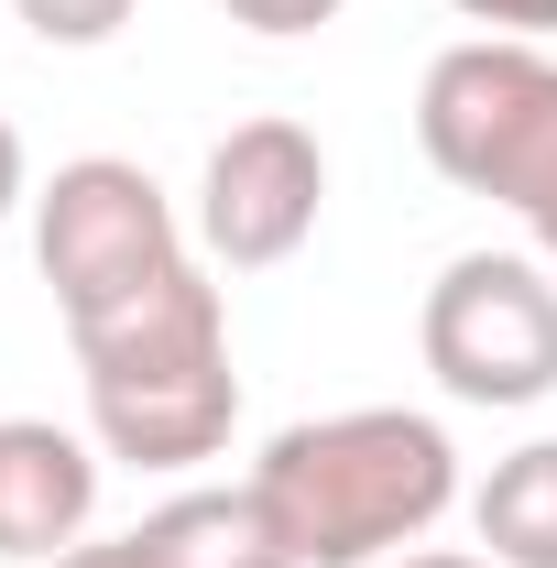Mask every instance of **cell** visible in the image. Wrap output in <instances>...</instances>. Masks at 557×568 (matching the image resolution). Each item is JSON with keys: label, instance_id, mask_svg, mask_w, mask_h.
<instances>
[{"label": "cell", "instance_id": "cell-1", "mask_svg": "<svg viewBox=\"0 0 557 568\" xmlns=\"http://www.w3.org/2000/svg\"><path fill=\"white\" fill-rule=\"evenodd\" d=\"M252 503L274 514L295 568H383L426 547L459 503V448L416 405H350L306 416L252 459Z\"/></svg>", "mask_w": 557, "mask_h": 568}, {"label": "cell", "instance_id": "cell-2", "mask_svg": "<svg viewBox=\"0 0 557 568\" xmlns=\"http://www.w3.org/2000/svg\"><path fill=\"white\" fill-rule=\"evenodd\" d=\"M77 372H88V426L132 470H198L241 426V372H230V306L209 263H175L142 295L77 317Z\"/></svg>", "mask_w": 557, "mask_h": 568}, {"label": "cell", "instance_id": "cell-3", "mask_svg": "<svg viewBox=\"0 0 557 568\" xmlns=\"http://www.w3.org/2000/svg\"><path fill=\"white\" fill-rule=\"evenodd\" d=\"M416 142L426 164L470 197H503V209L536 230V263H557V55L547 44H448L416 88Z\"/></svg>", "mask_w": 557, "mask_h": 568}, {"label": "cell", "instance_id": "cell-4", "mask_svg": "<svg viewBox=\"0 0 557 568\" xmlns=\"http://www.w3.org/2000/svg\"><path fill=\"white\" fill-rule=\"evenodd\" d=\"M416 351L459 405H547L557 394V263L536 252H459L416 306Z\"/></svg>", "mask_w": 557, "mask_h": 568}, {"label": "cell", "instance_id": "cell-5", "mask_svg": "<svg viewBox=\"0 0 557 568\" xmlns=\"http://www.w3.org/2000/svg\"><path fill=\"white\" fill-rule=\"evenodd\" d=\"M33 263H44V284H55V317L77 328V317L142 295L153 274L198 263V252H186L175 197H164L142 164H121V153H77V164H55V175L33 186Z\"/></svg>", "mask_w": 557, "mask_h": 568}, {"label": "cell", "instance_id": "cell-6", "mask_svg": "<svg viewBox=\"0 0 557 568\" xmlns=\"http://www.w3.org/2000/svg\"><path fill=\"white\" fill-rule=\"evenodd\" d=\"M317 209H328V153L306 121H241V132L209 142L198 164V252L230 263V274H274L317 241Z\"/></svg>", "mask_w": 557, "mask_h": 568}, {"label": "cell", "instance_id": "cell-7", "mask_svg": "<svg viewBox=\"0 0 557 568\" xmlns=\"http://www.w3.org/2000/svg\"><path fill=\"white\" fill-rule=\"evenodd\" d=\"M99 514V448L55 416H0V558H67Z\"/></svg>", "mask_w": 557, "mask_h": 568}, {"label": "cell", "instance_id": "cell-8", "mask_svg": "<svg viewBox=\"0 0 557 568\" xmlns=\"http://www.w3.org/2000/svg\"><path fill=\"white\" fill-rule=\"evenodd\" d=\"M132 536H142V558H153V568H295V558H284V536H274V514L252 503V481L153 503Z\"/></svg>", "mask_w": 557, "mask_h": 568}, {"label": "cell", "instance_id": "cell-9", "mask_svg": "<svg viewBox=\"0 0 557 568\" xmlns=\"http://www.w3.org/2000/svg\"><path fill=\"white\" fill-rule=\"evenodd\" d=\"M470 536L492 568H557V437H525L470 493Z\"/></svg>", "mask_w": 557, "mask_h": 568}, {"label": "cell", "instance_id": "cell-10", "mask_svg": "<svg viewBox=\"0 0 557 568\" xmlns=\"http://www.w3.org/2000/svg\"><path fill=\"white\" fill-rule=\"evenodd\" d=\"M22 11V33H44V44H110L121 22H132V0H11Z\"/></svg>", "mask_w": 557, "mask_h": 568}, {"label": "cell", "instance_id": "cell-11", "mask_svg": "<svg viewBox=\"0 0 557 568\" xmlns=\"http://www.w3.org/2000/svg\"><path fill=\"white\" fill-rule=\"evenodd\" d=\"M241 33H274V44H295V33H328L340 22V0H219Z\"/></svg>", "mask_w": 557, "mask_h": 568}, {"label": "cell", "instance_id": "cell-12", "mask_svg": "<svg viewBox=\"0 0 557 568\" xmlns=\"http://www.w3.org/2000/svg\"><path fill=\"white\" fill-rule=\"evenodd\" d=\"M459 22H482L492 44H547V33H557V0H459Z\"/></svg>", "mask_w": 557, "mask_h": 568}, {"label": "cell", "instance_id": "cell-13", "mask_svg": "<svg viewBox=\"0 0 557 568\" xmlns=\"http://www.w3.org/2000/svg\"><path fill=\"white\" fill-rule=\"evenodd\" d=\"M55 568H153V558H142V536H88V547H67Z\"/></svg>", "mask_w": 557, "mask_h": 568}, {"label": "cell", "instance_id": "cell-14", "mask_svg": "<svg viewBox=\"0 0 557 568\" xmlns=\"http://www.w3.org/2000/svg\"><path fill=\"white\" fill-rule=\"evenodd\" d=\"M11 209H33V175H22V132L0 121V219H11Z\"/></svg>", "mask_w": 557, "mask_h": 568}, {"label": "cell", "instance_id": "cell-15", "mask_svg": "<svg viewBox=\"0 0 557 568\" xmlns=\"http://www.w3.org/2000/svg\"><path fill=\"white\" fill-rule=\"evenodd\" d=\"M383 568H492L482 547H405V558H383Z\"/></svg>", "mask_w": 557, "mask_h": 568}]
</instances>
